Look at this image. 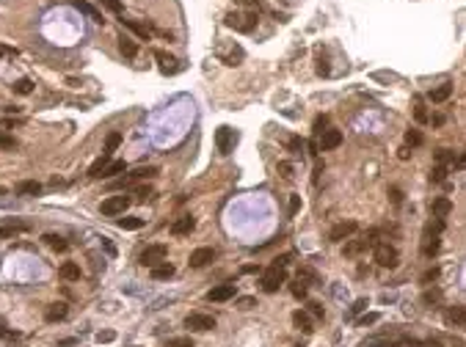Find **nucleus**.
Wrapping results in <instances>:
<instances>
[{"mask_svg":"<svg viewBox=\"0 0 466 347\" xmlns=\"http://www.w3.org/2000/svg\"><path fill=\"white\" fill-rule=\"evenodd\" d=\"M17 146V141L11 138V135H3L0 132V149H14Z\"/></svg>","mask_w":466,"mask_h":347,"instance_id":"43","label":"nucleus"},{"mask_svg":"<svg viewBox=\"0 0 466 347\" xmlns=\"http://www.w3.org/2000/svg\"><path fill=\"white\" fill-rule=\"evenodd\" d=\"M340 144H342V132L340 130H326L320 135V144H317V146H320L323 152H331V149H336Z\"/></svg>","mask_w":466,"mask_h":347,"instance_id":"13","label":"nucleus"},{"mask_svg":"<svg viewBox=\"0 0 466 347\" xmlns=\"http://www.w3.org/2000/svg\"><path fill=\"white\" fill-rule=\"evenodd\" d=\"M279 174H281V179H293V166L284 160V163H279Z\"/></svg>","mask_w":466,"mask_h":347,"instance_id":"42","label":"nucleus"},{"mask_svg":"<svg viewBox=\"0 0 466 347\" xmlns=\"http://www.w3.org/2000/svg\"><path fill=\"white\" fill-rule=\"evenodd\" d=\"M397 248L389 246V243H375V262L381 268H397Z\"/></svg>","mask_w":466,"mask_h":347,"instance_id":"4","label":"nucleus"},{"mask_svg":"<svg viewBox=\"0 0 466 347\" xmlns=\"http://www.w3.org/2000/svg\"><path fill=\"white\" fill-rule=\"evenodd\" d=\"M422 301L428 303V306H430V303H438V301H442V292H430V289H428V292L422 295Z\"/></svg>","mask_w":466,"mask_h":347,"instance_id":"44","label":"nucleus"},{"mask_svg":"<svg viewBox=\"0 0 466 347\" xmlns=\"http://www.w3.org/2000/svg\"><path fill=\"white\" fill-rule=\"evenodd\" d=\"M235 3L243 6V9H254V11L260 9V3H256V0H235Z\"/></svg>","mask_w":466,"mask_h":347,"instance_id":"50","label":"nucleus"},{"mask_svg":"<svg viewBox=\"0 0 466 347\" xmlns=\"http://www.w3.org/2000/svg\"><path fill=\"white\" fill-rule=\"evenodd\" d=\"M235 144H238V132H235L232 127H218V130H215V146H218L221 154H232Z\"/></svg>","mask_w":466,"mask_h":347,"instance_id":"2","label":"nucleus"},{"mask_svg":"<svg viewBox=\"0 0 466 347\" xmlns=\"http://www.w3.org/2000/svg\"><path fill=\"white\" fill-rule=\"evenodd\" d=\"M224 25L232 31H240V33H251L256 28V11H229L224 17Z\"/></svg>","mask_w":466,"mask_h":347,"instance_id":"1","label":"nucleus"},{"mask_svg":"<svg viewBox=\"0 0 466 347\" xmlns=\"http://www.w3.org/2000/svg\"><path fill=\"white\" fill-rule=\"evenodd\" d=\"M235 298V284H221V287H213L207 292V301L213 303H224V301H232Z\"/></svg>","mask_w":466,"mask_h":347,"instance_id":"10","label":"nucleus"},{"mask_svg":"<svg viewBox=\"0 0 466 347\" xmlns=\"http://www.w3.org/2000/svg\"><path fill=\"white\" fill-rule=\"evenodd\" d=\"M0 196H6V188L3 185H0Z\"/></svg>","mask_w":466,"mask_h":347,"instance_id":"60","label":"nucleus"},{"mask_svg":"<svg viewBox=\"0 0 466 347\" xmlns=\"http://www.w3.org/2000/svg\"><path fill=\"white\" fill-rule=\"evenodd\" d=\"M119 144H121V135H119V132H108L102 154H105V157H111V154H113V152H116V149H119Z\"/></svg>","mask_w":466,"mask_h":347,"instance_id":"21","label":"nucleus"},{"mask_svg":"<svg viewBox=\"0 0 466 347\" xmlns=\"http://www.w3.org/2000/svg\"><path fill=\"white\" fill-rule=\"evenodd\" d=\"M389 199H392V204H403V190L400 188H389Z\"/></svg>","mask_w":466,"mask_h":347,"instance_id":"45","label":"nucleus"},{"mask_svg":"<svg viewBox=\"0 0 466 347\" xmlns=\"http://www.w3.org/2000/svg\"><path fill=\"white\" fill-rule=\"evenodd\" d=\"M119 50H121V52H124V56H127V58H136L138 47H136V42H133V39L121 36V39H119Z\"/></svg>","mask_w":466,"mask_h":347,"instance_id":"29","label":"nucleus"},{"mask_svg":"<svg viewBox=\"0 0 466 347\" xmlns=\"http://www.w3.org/2000/svg\"><path fill=\"white\" fill-rule=\"evenodd\" d=\"M154 58L160 61V72H163V74L177 72V66H174V58H171V56H166L163 50H154Z\"/></svg>","mask_w":466,"mask_h":347,"instance_id":"20","label":"nucleus"},{"mask_svg":"<svg viewBox=\"0 0 466 347\" xmlns=\"http://www.w3.org/2000/svg\"><path fill=\"white\" fill-rule=\"evenodd\" d=\"M11 88H14L17 94H31V91H33V80H31V77H19Z\"/></svg>","mask_w":466,"mask_h":347,"instance_id":"30","label":"nucleus"},{"mask_svg":"<svg viewBox=\"0 0 466 347\" xmlns=\"http://www.w3.org/2000/svg\"><path fill=\"white\" fill-rule=\"evenodd\" d=\"M254 306V298H240V309H251Z\"/></svg>","mask_w":466,"mask_h":347,"instance_id":"56","label":"nucleus"},{"mask_svg":"<svg viewBox=\"0 0 466 347\" xmlns=\"http://www.w3.org/2000/svg\"><path fill=\"white\" fill-rule=\"evenodd\" d=\"M99 3H105L111 11H121V0H99Z\"/></svg>","mask_w":466,"mask_h":347,"instance_id":"52","label":"nucleus"},{"mask_svg":"<svg viewBox=\"0 0 466 347\" xmlns=\"http://www.w3.org/2000/svg\"><path fill=\"white\" fill-rule=\"evenodd\" d=\"M108 163H111V157H105V154H102L99 160L91 163V168H89V176H91V179H99V176H102V171H105Z\"/></svg>","mask_w":466,"mask_h":347,"instance_id":"25","label":"nucleus"},{"mask_svg":"<svg viewBox=\"0 0 466 347\" xmlns=\"http://www.w3.org/2000/svg\"><path fill=\"white\" fill-rule=\"evenodd\" d=\"M193 226H196V218L193 215H182V218H177V221L171 223V234H191L193 231Z\"/></svg>","mask_w":466,"mask_h":347,"instance_id":"14","label":"nucleus"},{"mask_svg":"<svg viewBox=\"0 0 466 347\" xmlns=\"http://www.w3.org/2000/svg\"><path fill=\"white\" fill-rule=\"evenodd\" d=\"M171 276H174V264L168 262H160L152 268V278H171Z\"/></svg>","mask_w":466,"mask_h":347,"instance_id":"26","label":"nucleus"},{"mask_svg":"<svg viewBox=\"0 0 466 347\" xmlns=\"http://www.w3.org/2000/svg\"><path fill=\"white\" fill-rule=\"evenodd\" d=\"M420 144H422V135L417 130H408L406 132V146H420Z\"/></svg>","mask_w":466,"mask_h":347,"instance_id":"36","label":"nucleus"},{"mask_svg":"<svg viewBox=\"0 0 466 347\" xmlns=\"http://www.w3.org/2000/svg\"><path fill=\"white\" fill-rule=\"evenodd\" d=\"M367 248H375V231H370V234H364V237H356V240H348L345 243V256H359Z\"/></svg>","mask_w":466,"mask_h":347,"instance_id":"5","label":"nucleus"},{"mask_svg":"<svg viewBox=\"0 0 466 347\" xmlns=\"http://www.w3.org/2000/svg\"><path fill=\"white\" fill-rule=\"evenodd\" d=\"M414 119L420 121V124H425V121H428V111H425L422 102H417V108H414Z\"/></svg>","mask_w":466,"mask_h":347,"instance_id":"38","label":"nucleus"},{"mask_svg":"<svg viewBox=\"0 0 466 347\" xmlns=\"http://www.w3.org/2000/svg\"><path fill=\"white\" fill-rule=\"evenodd\" d=\"M397 157H400V160H408V157H411V149H408V146H403L400 152H397Z\"/></svg>","mask_w":466,"mask_h":347,"instance_id":"57","label":"nucleus"},{"mask_svg":"<svg viewBox=\"0 0 466 347\" xmlns=\"http://www.w3.org/2000/svg\"><path fill=\"white\" fill-rule=\"evenodd\" d=\"M447 179V168L444 166H436L433 171H430V182H444Z\"/></svg>","mask_w":466,"mask_h":347,"instance_id":"35","label":"nucleus"},{"mask_svg":"<svg viewBox=\"0 0 466 347\" xmlns=\"http://www.w3.org/2000/svg\"><path fill=\"white\" fill-rule=\"evenodd\" d=\"M119 226H121V229H130V231H136V229H141V226H144V221H141V218H121V221H119Z\"/></svg>","mask_w":466,"mask_h":347,"instance_id":"32","label":"nucleus"},{"mask_svg":"<svg viewBox=\"0 0 466 347\" xmlns=\"http://www.w3.org/2000/svg\"><path fill=\"white\" fill-rule=\"evenodd\" d=\"M166 246H149V248H144L141 251V256H138V262L144 264V268H154V264H160V262H166Z\"/></svg>","mask_w":466,"mask_h":347,"instance_id":"6","label":"nucleus"},{"mask_svg":"<svg viewBox=\"0 0 466 347\" xmlns=\"http://www.w3.org/2000/svg\"><path fill=\"white\" fill-rule=\"evenodd\" d=\"M287 149H290V152H295V154H298L301 149H303V141L298 138V135H293V138L287 141Z\"/></svg>","mask_w":466,"mask_h":347,"instance_id":"40","label":"nucleus"},{"mask_svg":"<svg viewBox=\"0 0 466 347\" xmlns=\"http://www.w3.org/2000/svg\"><path fill=\"white\" fill-rule=\"evenodd\" d=\"M436 278H438V270L433 268V270H428V273L422 276V284H430V281H436Z\"/></svg>","mask_w":466,"mask_h":347,"instance_id":"51","label":"nucleus"},{"mask_svg":"<svg viewBox=\"0 0 466 347\" xmlns=\"http://www.w3.org/2000/svg\"><path fill=\"white\" fill-rule=\"evenodd\" d=\"M367 309V298H359V301L353 303V314H359V311Z\"/></svg>","mask_w":466,"mask_h":347,"instance_id":"54","label":"nucleus"},{"mask_svg":"<svg viewBox=\"0 0 466 347\" xmlns=\"http://www.w3.org/2000/svg\"><path fill=\"white\" fill-rule=\"evenodd\" d=\"M301 209V196H290V215H295Z\"/></svg>","mask_w":466,"mask_h":347,"instance_id":"46","label":"nucleus"},{"mask_svg":"<svg viewBox=\"0 0 466 347\" xmlns=\"http://www.w3.org/2000/svg\"><path fill=\"white\" fill-rule=\"evenodd\" d=\"M44 243L53 251H66V248H69V243H66L64 237H58V234H44Z\"/></svg>","mask_w":466,"mask_h":347,"instance_id":"28","label":"nucleus"},{"mask_svg":"<svg viewBox=\"0 0 466 347\" xmlns=\"http://www.w3.org/2000/svg\"><path fill=\"white\" fill-rule=\"evenodd\" d=\"M293 325H295V328H301V331H306V333L312 331V319H309L306 311H295V314H293Z\"/></svg>","mask_w":466,"mask_h":347,"instance_id":"22","label":"nucleus"},{"mask_svg":"<svg viewBox=\"0 0 466 347\" xmlns=\"http://www.w3.org/2000/svg\"><path fill=\"white\" fill-rule=\"evenodd\" d=\"M58 273H61V278H66V281H77L80 278V264L77 262H64Z\"/></svg>","mask_w":466,"mask_h":347,"instance_id":"18","label":"nucleus"},{"mask_svg":"<svg viewBox=\"0 0 466 347\" xmlns=\"http://www.w3.org/2000/svg\"><path fill=\"white\" fill-rule=\"evenodd\" d=\"M428 347H442V342H438V339H430V342H428Z\"/></svg>","mask_w":466,"mask_h":347,"instance_id":"58","label":"nucleus"},{"mask_svg":"<svg viewBox=\"0 0 466 347\" xmlns=\"http://www.w3.org/2000/svg\"><path fill=\"white\" fill-rule=\"evenodd\" d=\"M213 259H215L213 248H196L191 254V259H188V264H191V268H204V264H210Z\"/></svg>","mask_w":466,"mask_h":347,"instance_id":"12","label":"nucleus"},{"mask_svg":"<svg viewBox=\"0 0 466 347\" xmlns=\"http://www.w3.org/2000/svg\"><path fill=\"white\" fill-rule=\"evenodd\" d=\"M130 207V199L127 196H111V199H105L102 204H99V209H102V215H121L124 209Z\"/></svg>","mask_w":466,"mask_h":347,"instance_id":"7","label":"nucleus"},{"mask_svg":"<svg viewBox=\"0 0 466 347\" xmlns=\"http://www.w3.org/2000/svg\"><path fill=\"white\" fill-rule=\"evenodd\" d=\"M121 22H124V25H127V28H130V31H136L141 39H149V31H146L144 25H138L136 19H121Z\"/></svg>","mask_w":466,"mask_h":347,"instance_id":"31","label":"nucleus"},{"mask_svg":"<svg viewBox=\"0 0 466 347\" xmlns=\"http://www.w3.org/2000/svg\"><path fill=\"white\" fill-rule=\"evenodd\" d=\"M436 160L438 163H450V160H455V154H450L447 149H442V152H436Z\"/></svg>","mask_w":466,"mask_h":347,"instance_id":"47","label":"nucleus"},{"mask_svg":"<svg viewBox=\"0 0 466 347\" xmlns=\"http://www.w3.org/2000/svg\"><path fill=\"white\" fill-rule=\"evenodd\" d=\"M455 163H458V166H466V154H461V157H458Z\"/></svg>","mask_w":466,"mask_h":347,"instance_id":"59","label":"nucleus"},{"mask_svg":"<svg viewBox=\"0 0 466 347\" xmlns=\"http://www.w3.org/2000/svg\"><path fill=\"white\" fill-rule=\"evenodd\" d=\"M17 56V50L14 47H6V44H0V58H14Z\"/></svg>","mask_w":466,"mask_h":347,"instance_id":"48","label":"nucleus"},{"mask_svg":"<svg viewBox=\"0 0 466 347\" xmlns=\"http://www.w3.org/2000/svg\"><path fill=\"white\" fill-rule=\"evenodd\" d=\"M450 94H452V83H442L438 88H433V91L428 94V99L433 102V105H438V102H447Z\"/></svg>","mask_w":466,"mask_h":347,"instance_id":"17","label":"nucleus"},{"mask_svg":"<svg viewBox=\"0 0 466 347\" xmlns=\"http://www.w3.org/2000/svg\"><path fill=\"white\" fill-rule=\"evenodd\" d=\"M66 314H69V306H66L64 301H56V303H50L44 309V319H47V323H61Z\"/></svg>","mask_w":466,"mask_h":347,"instance_id":"11","label":"nucleus"},{"mask_svg":"<svg viewBox=\"0 0 466 347\" xmlns=\"http://www.w3.org/2000/svg\"><path fill=\"white\" fill-rule=\"evenodd\" d=\"M430 212H433V218H447L450 212H452V204H450V199H433V204H430Z\"/></svg>","mask_w":466,"mask_h":347,"instance_id":"16","label":"nucleus"},{"mask_svg":"<svg viewBox=\"0 0 466 347\" xmlns=\"http://www.w3.org/2000/svg\"><path fill=\"white\" fill-rule=\"evenodd\" d=\"M168 347H193V342L188 336H177V339H168Z\"/></svg>","mask_w":466,"mask_h":347,"instance_id":"39","label":"nucleus"},{"mask_svg":"<svg viewBox=\"0 0 466 347\" xmlns=\"http://www.w3.org/2000/svg\"><path fill=\"white\" fill-rule=\"evenodd\" d=\"M378 319H381V314H378V311H373V314H364V317H359V328H367V325H375Z\"/></svg>","mask_w":466,"mask_h":347,"instance_id":"34","label":"nucleus"},{"mask_svg":"<svg viewBox=\"0 0 466 347\" xmlns=\"http://www.w3.org/2000/svg\"><path fill=\"white\" fill-rule=\"evenodd\" d=\"M121 171H124V160H111L105 166V171H102V179H111V176H116Z\"/></svg>","mask_w":466,"mask_h":347,"instance_id":"27","label":"nucleus"},{"mask_svg":"<svg viewBox=\"0 0 466 347\" xmlns=\"http://www.w3.org/2000/svg\"><path fill=\"white\" fill-rule=\"evenodd\" d=\"M17 193L19 196H39V193H42V185H39V182H19Z\"/></svg>","mask_w":466,"mask_h":347,"instance_id":"24","label":"nucleus"},{"mask_svg":"<svg viewBox=\"0 0 466 347\" xmlns=\"http://www.w3.org/2000/svg\"><path fill=\"white\" fill-rule=\"evenodd\" d=\"M290 292H293L295 298H306V281H303V278L293 281V284H290Z\"/></svg>","mask_w":466,"mask_h":347,"instance_id":"33","label":"nucleus"},{"mask_svg":"<svg viewBox=\"0 0 466 347\" xmlns=\"http://www.w3.org/2000/svg\"><path fill=\"white\" fill-rule=\"evenodd\" d=\"M152 176H158V168H154V166H146V168H136V171L127 176V179L136 182V179H152Z\"/></svg>","mask_w":466,"mask_h":347,"instance_id":"23","label":"nucleus"},{"mask_svg":"<svg viewBox=\"0 0 466 347\" xmlns=\"http://www.w3.org/2000/svg\"><path fill=\"white\" fill-rule=\"evenodd\" d=\"M326 127H328V116H317L315 119V135H323Z\"/></svg>","mask_w":466,"mask_h":347,"instance_id":"37","label":"nucleus"},{"mask_svg":"<svg viewBox=\"0 0 466 347\" xmlns=\"http://www.w3.org/2000/svg\"><path fill=\"white\" fill-rule=\"evenodd\" d=\"M287 281V273H284V268H268L265 273H262V289L265 292H279V287Z\"/></svg>","mask_w":466,"mask_h":347,"instance_id":"3","label":"nucleus"},{"mask_svg":"<svg viewBox=\"0 0 466 347\" xmlns=\"http://www.w3.org/2000/svg\"><path fill=\"white\" fill-rule=\"evenodd\" d=\"M447 323L455 325V328H463L466 325V309L463 306H450L447 309Z\"/></svg>","mask_w":466,"mask_h":347,"instance_id":"15","label":"nucleus"},{"mask_svg":"<svg viewBox=\"0 0 466 347\" xmlns=\"http://www.w3.org/2000/svg\"><path fill=\"white\" fill-rule=\"evenodd\" d=\"M309 314H315V317H323V306H320V303H309Z\"/></svg>","mask_w":466,"mask_h":347,"instance_id":"55","label":"nucleus"},{"mask_svg":"<svg viewBox=\"0 0 466 347\" xmlns=\"http://www.w3.org/2000/svg\"><path fill=\"white\" fill-rule=\"evenodd\" d=\"M428 121H430L433 127H442V124H444V116H442V113H433V116H428Z\"/></svg>","mask_w":466,"mask_h":347,"instance_id":"53","label":"nucleus"},{"mask_svg":"<svg viewBox=\"0 0 466 347\" xmlns=\"http://www.w3.org/2000/svg\"><path fill=\"white\" fill-rule=\"evenodd\" d=\"M72 6H75V9H77V11H83V14H89V17L94 19V22H99V25H102V22H105V17H102V14H99V11H97V9H94V6H89V3H83V0H75V3H72Z\"/></svg>","mask_w":466,"mask_h":347,"instance_id":"19","label":"nucleus"},{"mask_svg":"<svg viewBox=\"0 0 466 347\" xmlns=\"http://www.w3.org/2000/svg\"><path fill=\"white\" fill-rule=\"evenodd\" d=\"M136 196H138L141 201H146V199L152 196V188H149V185H146V188H138V190H136Z\"/></svg>","mask_w":466,"mask_h":347,"instance_id":"49","label":"nucleus"},{"mask_svg":"<svg viewBox=\"0 0 466 347\" xmlns=\"http://www.w3.org/2000/svg\"><path fill=\"white\" fill-rule=\"evenodd\" d=\"M185 328H191V331H213L215 328V317L193 311V314L185 317Z\"/></svg>","mask_w":466,"mask_h":347,"instance_id":"8","label":"nucleus"},{"mask_svg":"<svg viewBox=\"0 0 466 347\" xmlns=\"http://www.w3.org/2000/svg\"><path fill=\"white\" fill-rule=\"evenodd\" d=\"M356 221H342V223H336L334 229L328 231V240L331 243H342V240H350V237L356 234Z\"/></svg>","mask_w":466,"mask_h":347,"instance_id":"9","label":"nucleus"},{"mask_svg":"<svg viewBox=\"0 0 466 347\" xmlns=\"http://www.w3.org/2000/svg\"><path fill=\"white\" fill-rule=\"evenodd\" d=\"M458 347H461V344H458Z\"/></svg>","mask_w":466,"mask_h":347,"instance_id":"61","label":"nucleus"},{"mask_svg":"<svg viewBox=\"0 0 466 347\" xmlns=\"http://www.w3.org/2000/svg\"><path fill=\"white\" fill-rule=\"evenodd\" d=\"M94 339H97L99 344H105V342H113V339H116V333H113V331H99Z\"/></svg>","mask_w":466,"mask_h":347,"instance_id":"41","label":"nucleus"}]
</instances>
